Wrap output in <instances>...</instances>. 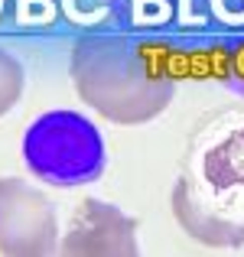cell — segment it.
I'll return each instance as SVG.
<instances>
[{"mask_svg": "<svg viewBox=\"0 0 244 257\" xmlns=\"http://www.w3.org/2000/svg\"><path fill=\"white\" fill-rule=\"evenodd\" d=\"M23 160L49 186H85L104 173V140L85 114L49 111L26 127Z\"/></svg>", "mask_w": 244, "mask_h": 257, "instance_id": "cell-3", "label": "cell"}, {"mask_svg": "<svg viewBox=\"0 0 244 257\" xmlns=\"http://www.w3.org/2000/svg\"><path fill=\"white\" fill-rule=\"evenodd\" d=\"M59 244L49 199L23 179H0V254L46 257Z\"/></svg>", "mask_w": 244, "mask_h": 257, "instance_id": "cell-4", "label": "cell"}, {"mask_svg": "<svg viewBox=\"0 0 244 257\" xmlns=\"http://www.w3.org/2000/svg\"><path fill=\"white\" fill-rule=\"evenodd\" d=\"M221 82L244 98V30H234L221 56Z\"/></svg>", "mask_w": 244, "mask_h": 257, "instance_id": "cell-8", "label": "cell"}, {"mask_svg": "<svg viewBox=\"0 0 244 257\" xmlns=\"http://www.w3.org/2000/svg\"><path fill=\"white\" fill-rule=\"evenodd\" d=\"M173 215L202 244H244V104L212 111L189 134Z\"/></svg>", "mask_w": 244, "mask_h": 257, "instance_id": "cell-1", "label": "cell"}, {"mask_svg": "<svg viewBox=\"0 0 244 257\" xmlns=\"http://www.w3.org/2000/svg\"><path fill=\"white\" fill-rule=\"evenodd\" d=\"M69 72L78 98L114 124L153 120L176 94L169 46L127 30L81 33Z\"/></svg>", "mask_w": 244, "mask_h": 257, "instance_id": "cell-2", "label": "cell"}, {"mask_svg": "<svg viewBox=\"0 0 244 257\" xmlns=\"http://www.w3.org/2000/svg\"><path fill=\"white\" fill-rule=\"evenodd\" d=\"M137 251V221L131 215L101 199L78 202L62 238L65 257H134Z\"/></svg>", "mask_w": 244, "mask_h": 257, "instance_id": "cell-6", "label": "cell"}, {"mask_svg": "<svg viewBox=\"0 0 244 257\" xmlns=\"http://www.w3.org/2000/svg\"><path fill=\"white\" fill-rule=\"evenodd\" d=\"M52 20V0H0V26H36Z\"/></svg>", "mask_w": 244, "mask_h": 257, "instance_id": "cell-7", "label": "cell"}, {"mask_svg": "<svg viewBox=\"0 0 244 257\" xmlns=\"http://www.w3.org/2000/svg\"><path fill=\"white\" fill-rule=\"evenodd\" d=\"M20 94H23V65L7 49H0V114L10 111Z\"/></svg>", "mask_w": 244, "mask_h": 257, "instance_id": "cell-9", "label": "cell"}, {"mask_svg": "<svg viewBox=\"0 0 244 257\" xmlns=\"http://www.w3.org/2000/svg\"><path fill=\"white\" fill-rule=\"evenodd\" d=\"M215 23L228 30H244V0H215Z\"/></svg>", "mask_w": 244, "mask_h": 257, "instance_id": "cell-10", "label": "cell"}, {"mask_svg": "<svg viewBox=\"0 0 244 257\" xmlns=\"http://www.w3.org/2000/svg\"><path fill=\"white\" fill-rule=\"evenodd\" d=\"M111 13L127 33L166 46L218 26L215 0H111Z\"/></svg>", "mask_w": 244, "mask_h": 257, "instance_id": "cell-5", "label": "cell"}]
</instances>
